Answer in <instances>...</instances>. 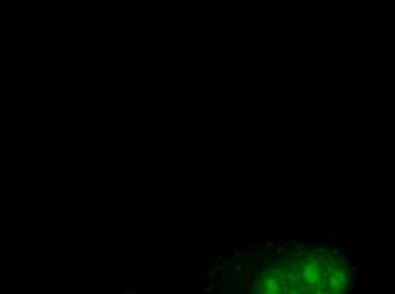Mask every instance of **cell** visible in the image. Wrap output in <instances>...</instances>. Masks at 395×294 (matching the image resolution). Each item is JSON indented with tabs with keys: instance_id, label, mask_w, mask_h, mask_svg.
<instances>
[{
	"instance_id": "obj_5",
	"label": "cell",
	"mask_w": 395,
	"mask_h": 294,
	"mask_svg": "<svg viewBox=\"0 0 395 294\" xmlns=\"http://www.w3.org/2000/svg\"><path fill=\"white\" fill-rule=\"evenodd\" d=\"M322 238H324V240H327V242H335V243L343 242V237H341V235H331V233H326V231H324Z\"/></svg>"
},
{
	"instance_id": "obj_13",
	"label": "cell",
	"mask_w": 395,
	"mask_h": 294,
	"mask_svg": "<svg viewBox=\"0 0 395 294\" xmlns=\"http://www.w3.org/2000/svg\"><path fill=\"white\" fill-rule=\"evenodd\" d=\"M234 253H235V257L239 259V260H242V259H243V253H242V252H239V250H235Z\"/></svg>"
},
{
	"instance_id": "obj_1",
	"label": "cell",
	"mask_w": 395,
	"mask_h": 294,
	"mask_svg": "<svg viewBox=\"0 0 395 294\" xmlns=\"http://www.w3.org/2000/svg\"><path fill=\"white\" fill-rule=\"evenodd\" d=\"M300 286L298 294H315L318 286L322 282L324 274H327L324 269V253L318 250H307L305 262L300 267Z\"/></svg>"
},
{
	"instance_id": "obj_3",
	"label": "cell",
	"mask_w": 395,
	"mask_h": 294,
	"mask_svg": "<svg viewBox=\"0 0 395 294\" xmlns=\"http://www.w3.org/2000/svg\"><path fill=\"white\" fill-rule=\"evenodd\" d=\"M290 255L291 253L285 252V250H283V252H274L273 253V262L276 265H281V267H283V265H286V264L290 262Z\"/></svg>"
},
{
	"instance_id": "obj_10",
	"label": "cell",
	"mask_w": 395,
	"mask_h": 294,
	"mask_svg": "<svg viewBox=\"0 0 395 294\" xmlns=\"http://www.w3.org/2000/svg\"><path fill=\"white\" fill-rule=\"evenodd\" d=\"M218 270H220V265H216V267H213L212 270H210V272H208V277H210V279H213L215 274H216Z\"/></svg>"
},
{
	"instance_id": "obj_11",
	"label": "cell",
	"mask_w": 395,
	"mask_h": 294,
	"mask_svg": "<svg viewBox=\"0 0 395 294\" xmlns=\"http://www.w3.org/2000/svg\"><path fill=\"white\" fill-rule=\"evenodd\" d=\"M254 292H257V294H262V287H261V284H259V281L256 282V286H254V289H252Z\"/></svg>"
},
{
	"instance_id": "obj_9",
	"label": "cell",
	"mask_w": 395,
	"mask_h": 294,
	"mask_svg": "<svg viewBox=\"0 0 395 294\" xmlns=\"http://www.w3.org/2000/svg\"><path fill=\"white\" fill-rule=\"evenodd\" d=\"M349 277H351L353 281L358 279V269H356V267H351V269H349Z\"/></svg>"
},
{
	"instance_id": "obj_4",
	"label": "cell",
	"mask_w": 395,
	"mask_h": 294,
	"mask_svg": "<svg viewBox=\"0 0 395 294\" xmlns=\"http://www.w3.org/2000/svg\"><path fill=\"white\" fill-rule=\"evenodd\" d=\"M322 235H324V231H322V230H321V231H313V230H304V231H302L300 238H302V240H305V238H312V240H315V238H322Z\"/></svg>"
},
{
	"instance_id": "obj_8",
	"label": "cell",
	"mask_w": 395,
	"mask_h": 294,
	"mask_svg": "<svg viewBox=\"0 0 395 294\" xmlns=\"http://www.w3.org/2000/svg\"><path fill=\"white\" fill-rule=\"evenodd\" d=\"M273 237H274V242H281V240H285V235H283V233H281V231H278V230H274L273 231Z\"/></svg>"
},
{
	"instance_id": "obj_12",
	"label": "cell",
	"mask_w": 395,
	"mask_h": 294,
	"mask_svg": "<svg viewBox=\"0 0 395 294\" xmlns=\"http://www.w3.org/2000/svg\"><path fill=\"white\" fill-rule=\"evenodd\" d=\"M273 245H274V242H268L266 243V250H268V252H271V250H273Z\"/></svg>"
},
{
	"instance_id": "obj_7",
	"label": "cell",
	"mask_w": 395,
	"mask_h": 294,
	"mask_svg": "<svg viewBox=\"0 0 395 294\" xmlns=\"http://www.w3.org/2000/svg\"><path fill=\"white\" fill-rule=\"evenodd\" d=\"M339 257H337V264H341V265H351V259L348 257V255H344V253H337Z\"/></svg>"
},
{
	"instance_id": "obj_6",
	"label": "cell",
	"mask_w": 395,
	"mask_h": 294,
	"mask_svg": "<svg viewBox=\"0 0 395 294\" xmlns=\"http://www.w3.org/2000/svg\"><path fill=\"white\" fill-rule=\"evenodd\" d=\"M251 277H252V267H247V274H246V292H251Z\"/></svg>"
},
{
	"instance_id": "obj_2",
	"label": "cell",
	"mask_w": 395,
	"mask_h": 294,
	"mask_svg": "<svg viewBox=\"0 0 395 294\" xmlns=\"http://www.w3.org/2000/svg\"><path fill=\"white\" fill-rule=\"evenodd\" d=\"M257 281L262 287V294H281V279L274 276L269 267L259 272Z\"/></svg>"
}]
</instances>
